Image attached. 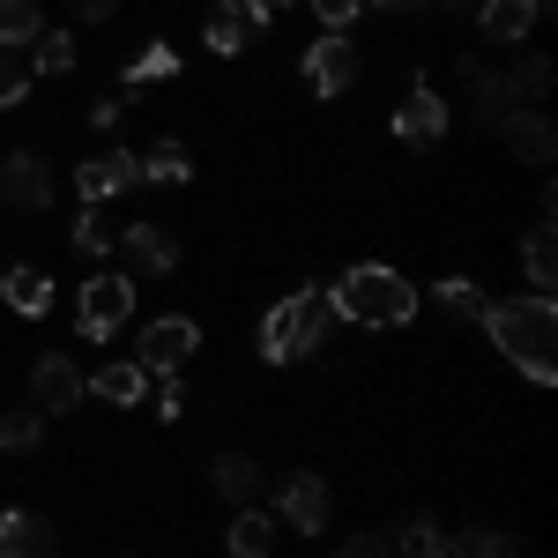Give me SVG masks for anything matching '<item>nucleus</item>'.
<instances>
[{
	"label": "nucleus",
	"mask_w": 558,
	"mask_h": 558,
	"mask_svg": "<svg viewBox=\"0 0 558 558\" xmlns=\"http://www.w3.org/2000/svg\"><path fill=\"white\" fill-rule=\"evenodd\" d=\"M476 320H484V336L499 343V357H507V365H521L536 387L558 380V357H551L558 313H551V299H499V305H484Z\"/></svg>",
	"instance_id": "nucleus-1"
},
{
	"label": "nucleus",
	"mask_w": 558,
	"mask_h": 558,
	"mask_svg": "<svg viewBox=\"0 0 558 558\" xmlns=\"http://www.w3.org/2000/svg\"><path fill=\"white\" fill-rule=\"evenodd\" d=\"M320 343H336V299H328V283H313V291L260 313V357L268 365H299Z\"/></svg>",
	"instance_id": "nucleus-2"
},
{
	"label": "nucleus",
	"mask_w": 558,
	"mask_h": 558,
	"mask_svg": "<svg viewBox=\"0 0 558 558\" xmlns=\"http://www.w3.org/2000/svg\"><path fill=\"white\" fill-rule=\"evenodd\" d=\"M328 299H336V320H357V328H402V320H417V283L380 268V260H365V268H350L343 283H328Z\"/></svg>",
	"instance_id": "nucleus-3"
},
{
	"label": "nucleus",
	"mask_w": 558,
	"mask_h": 558,
	"mask_svg": "<svg viewBox=\"0 0 558 558\" xmlns=\"http://www.w3.org/2000/svg\"><path fill=\"white\" fill-rule=\"evenodd\" d=\"M128 313H134V276H89L75 328H83V343H105L112 328H128Z\"/></svg>",
	"instance_id": "nucleus-4"
},
{
	"label": "nucleus",
	"mask_w": 558,
	"mask_h": 558,
	"mask_svg": "<svg viewBox=\"0 0 558 558\" xmlns=\"http://www.w3.org/2000/svg\"><path fill=\"white\" fill-rule=\"evenodd\" d=\"M447 120H454V105L432 89V75H417L410 97L395 105V120H387V128H395V142H410V149H432V142L447 134Z\"/></svg>",
	"instance_id": "nucleus-5"
},
{
	"label": "nucleus",
	"mask_w": 558,
	"mask_h": 558,
	"mask_svg": "<svg viewBox=\"0 0 558 558\" xmlns=\"http://www.w3.org/2000/svg\"><path fill=\"white\" fill-rule=\"evenodd\" d=\"M350 83H357V45H350L343 31H328L320 45H305V89H313V97L336 105Z\"/></svg>",
	"instance_id": "nucleus-6"
},
{
	"label": "nucleus",
	"mask_w": 558,
	"mask_h": 558,
	"mask_svg": "<svg viewBox=\"0 0 558 558\" xmlns=\"http://www.w3.org/2000/svg\"><path fill=\"white\" fill-rule=\"evenodd\" d=\"M31 395H38V417H68L75 402H89V380L68 350H52V357H38V373H31Z\"/></svg>",
	"instance_id": "nucleus-7"
},
{
	"label": "nucleus",
	"mask_w": 558,
	"mask_h": 558,
	"mask_svg": "<svg viewBox=\"0 0 558 558\" xmlns=\"http://www.w3.org/2000/svg\"><path fill=\"white\" fill-rule=\"evenodd\" d=\"M194 343H202V328H194L186 313H165V320L142 328V357H134V365H142V373H179V365L194 357Z\"/></svg>",
	"instance_id": "nucleus-8"
},
{
	"label": "nucleus",
	"mask_w": 558,
	"mask_h": 558,
	"mask_svg": "<svg viewBox=\"0 0 558 558\" xmlns=\"http://www.w3.org/2000/svg\"><path fill=\"white\" fill-rule=\"evenodd\" d=\"M499 134H507V149H514L521 165H551L558 157V128L544 105H514L507 120H499Z\"/></svg>",
	"instance_id": "nucleus-9"
},
{
	"label": "nucleus",
	"mask_w": 558,
	"mask_h": 558,
	"mask_svg": "<svg viewBox=\"0 0 558 558\" xmlns=\"http://www.w3.org/2000/svg\"><path fill=\"white\" fill-rule=\"evenodd\" d=\"M0 202H8V209H23V216L52 209V172H45L31 149H15V157L0 165Z\"/></svg>",
	"instance_id": "nucleus-10"
},
{
	"label": "nucleus",
	"mask_w": 558,
	"mask_h": 558,
	"mask_svg": "<svg viewBox=\"0 0 558 558\" xmlns=\"http://www.w3.org/2000/svg\"><path fill=\"white\" fill-rule=\"evenodd\" d=\"M134 179H142V157H134V149H97L83 172H75V186H83V202H89V209H97V202L128 194Z\"/></svg>",
	"instance_id": "nucleus-11"
},
{
	"label": "nucleus",
	"mask_w": 558,
	"mask_h": 558,
	"mask_svg": "<svg viewBox=\"0 0 558 558\" xmlns=\"http://www.w3.org/2000/svg\"><path fill=\"white\" fill-rule=\"evenodd\" d=\"M120 246H128L134 276H172V268H179V239L165 231V223H128V231H120Z\"/></svg>",
	"instance_id": "nucleus-12"
},
{
	"label": "nucleus",
	"mask_w": 558,
	"mask_h": 558,
	"mask_svg": "<svg viewBox=\"0 0 558 558\" xmlns=\"http://www.w3.org/2000/svg\"><path fill=\"white\" fill-rule=\"evenodd\" d=\"M276 499H283V521H291L299 536H320V529H328V484H320L313 470L283 476V492H276Z\"/></svg>",
	"instance_id": "nucleus-13"
},
{
	"label": "nucleus",
	"mask_w": 558,
	"mask_h": 558,
	"mask_svg": "<svg viewBox=\"0 0 558 558\" xmlns=\"http://www.w3.org/2000/svg\"><path fill=\"white\" fill-rule=\"evenodd\" d=\"M462 83H470V120L476 128H499L507 112H514V89L499 68H484V60H462Z\"/></svg>",
	"instance_id": "nucleus-14"
},
{
	"label": "nucleus",
	"mask_w": 558,
	"mask_h": 558,
	"mask_svg": "<svg viewBox=\"0 0 558 558\" xmlns=\"http://www.w3.org/2000/svg\"><path fill=\"white\" fill-rule=\"evenodd\" d=\"M476 31L492 45H521L536 31V0H476Z\"/></svg>",
	"instance_id": "nucleus-15"
},
{
	"label": "nucleus",
	"mask_w": 558,
	"mask_h": 558,
	"mask_svg": "<svg viewBox=\"0 0 558 558\" xmlns=\"http://www.w3.org/2000/svg\"><path fill=\"white\" fill-rule=\"evenodd\" d=\"M0 558H52V529L31 507H8L0 514Z\"/></svg>",
	"instance_id": "nucleus-16"
},
{
	"label": "nucleus",
	"mask_w": 558,
	"mask_h": 558,
	"mask_svg": "<svg viewBox=\"0 0 558 558\" xmlns=\"http://www.w3.org/2000/svg\"><path fill=\"white\" fill-rule=\"evenodd\" d=\"M209 484L231 499V507H254V492H260V462H246V454H216L209 462Z\"/></svg>",
	"instance_id": "nucleus-17"
},
{
	"label": "nucleus",
	"mask_w": 558,
	"mask_h": 558,
	"mask_svg": "<svg viewBox=\"0 0 558 558\" xmlns=\"http://www.w3.org/2000/svg\"><path fill=\"white\" fill-rule=\"evenodd\" d=\"M0 299L38 320L45 305H52V276H45V268H8V276H0Z\"/></svg>",
	"instance_id": "nucleus-18"
},
{
	"label": "nucleus",
	"mask_w": 558,
	"mask_h": 558,
	"mask_svg": "<svg viewBox=\"0 0 558 558\" xmlns=\"http://www.w3.org/2000/svg\"><path fill=\"white\" fill-rule=\"evenodd\" d=\"M268 551H276V514L239 507V521H231V558H268Z\"/></svg>",
	"instance_id": "nucleus-19"
},
{
	"label": "nucleus",
	"mask_w": 558,
	"mask_h": 558,
	"mask_svg": "<svg viewBox=\"0 0 558 558\" xmlns=\"http://www.w3.org/2000/svg\"><path fill=\"white\" fill-rule=\"evenodd\" d=\"M521 268H529L536 299H551V283H558V246H551V223H536V231H529V246H521Z\"/></svg>",
	"instance_id": "nucleus-20"
},
{
	"label": "nucleus",
	"mask_w": 558,
	"mask_h": 558,
	"mask_svg": "<svg viewBox=\"0 0 558 558\" xmlns=\"http://www.w3.org/2000/svg\"><path fill=\"white\" fill-rule=\"evenodd\" d=\"M246 38H254V31L239 23V8H231V0H223V8H216L209 23H202V45H209L216 60H231V52H246Z\"/></svg>",
	"instance_id": "nucleus-21"
},
{
	"label": "nucleus",
	"mask_w": 558,
	"mask_h": 558,
	"mask_svg": "<svg viewBox=\"0 0 558 558\" xmlns=\"http://www.w3.org/2000/svg\"><path fill=\"white\" fill-rule=\"evenodd\" d=\"M38 8L31 0H0V52H23V45H38Z\"/></svg>",
	"instance_id": "nucleus-22"
},
{
	"label": "nucleus",
	"mask_w": 558,
	"mask_h": 558,
	"mask_svg": "<svg viewBox=\"0 0 558 558\" xmlns=\"http://www.w3.org/2000/svg\"><path fill=\"white\" fill-rule=\"evenodd\" d=\"M447 558H521V544L499 529H462V536H447Z\"/></svg>",
	"instance_id": "nucleus-23"
},
{
	"label": "nucleus",
	"mask_w": 558,
	"mask_h": 558,
	"mask_svg": "<svg viewBox=\"0 0 558 558\" xmlns=\"http://www.w3.org/2000/svg\"><path fill=\"white\" fill-rule=\"evenodd\" d=\"M507 89H514V105H544V97H551V60L529 52L521 68H507Z\"/></svg>",
	"instance_id": "nucleus-24"
},
{
	"label": "nucleus",
	"mask_w": 558,
	"mask_h": 558,
	"mask_svg": "<svg viewBox=\"0 0 558 558\" xmlns=\"http://www.w3.org/2000/svg\"><path fill=\"white\" fill-rule=\"evenodd\" d=\"M142 179H157V186H186V179H194V165H186V149H179V142H149Z\"/></svg>",
	"instance_id": "nucleus-25"
},
{
	"label": "nucleus",
	"mask_w": 558,
	"mask_h": 558,
	"mask_svg": "<svg viewBox=\"0 0 558 558\" xmlns=\"http://www.w3.org/2000/svg\"><path fill=\"white\" fill-rule=\"evenodd\" d=\"M89 387H97V402H142L149 395V373L142 365H105Z\"/></svg>",
	"instance_id": "nucleus-26"
},
{
	"label": "nucleus",
	"mask_w": 558,
	"mask_h": 558,
	"mask_svg": "<svg viewBox=\"0 0 558 558\" xmlns=\"http://www.w3.org/2000/svg\"><path fill=\"white\" fill-rule=\"evenodd\" d=\"M165 75H179V52H172V45H142V52L128 60V89L165 83Z\"/></svg>",
	"instance_id": "nucleus-27"
},
{
	"label": "nucleus",
	"mask_w": 558,
	"mask_h": 558,
	"mask_svg": "<svg viewBox=\"0 0 558 558\" xmlns=\"http://www.w3.org/2000/svg\"><path fill=\"white\" fill-rule=\"evenodd\" d=\"M38 439H45L38 410H8V417H0V454H31Z\"/></svg>",
	"instance_id": "nucleus-28"
},
{
	"label": "nucleus",
	"mask_w": 558,
	"mask_h": 558,
	"mask_svg": "<svg viewBox=\"0 0 558 558\" xmlns=\"http://www.w3.org/2000/svg\"><path fill=\"white\" fill-rule=\"evenodd\" d=\"M432 299L447 305L454 320H476V313L492 305V299H484V291H476V283H470V276H447V283H432Z\"/></svg>",
	"instance_id": "nucleus-29"
},
{
	"label": "nucleus",
	"mask_w": 558,
	"mask_h": 558,
	"mask_svg": "<svg viewBox=\"0 0 558 558\" xmlns=\"http://www.w3.org/2000/svg\"><path fill=\"white\" fill-rule=\"evenodd\" d=\"M447 536H454V529H439V521H410V529H402V558H447Z\"/></svg>",
	"instance_id": "nucleus-30"
},
{
	"label": "nucleus",
	"mask_w": 558,
	"mask_h": 558,
	"mask_svg": "<svg viewBox=\"0 0 558 558\" xmlns=\"http://www.w3.org/2000/svg\"><path fill=\"white\" fill-rule=\"evenodd\" d=\"M75 68V38L68 31H38V75H68Z\"/></svg>",
	"instance_id": "nucleus-31"
},
{
	"label": "nucleus",
	"mask_w": 558,
	"mask_h": 558,
	"mask_svg": "<svg viewBox=\"0 0 558 558\" xmlns=\"http://www.w3.org/2000/svg\"><path fill=\"white\" fill-rule=\"evenodd\" d=\"M23 89H31V60L23 52H0V112L23 105Z\"/></svg>",
	"instance_id": "nucleus-32"
},
{
	"label": "nucleus",
	"mask_w": 558,
	"mask_h": 558,
	"mask_svg": "<svg viewBox=\"0 0 558 558\" xmlns=\"http://www.w3.org/2000/svg\"><path fill=\"white\" fill-rule=\"evenodd\" d=\"M105 246H112V231H105V223H97V209H89L83 223H75V254H89V260H105Z\"/></svg>",
	"instance_id": "nucleus-33"
},
{
	"label": "nucleus",
	"mask_w": 558,
	"mask_h": 558,
	"mask_svg": "<svg viewBox=\"0 0 558 558\" xmlns=\"http://www.w3.org/2000/svg\"><path fill=\"white\" fill-rule=\"evenodd\" d=\"M357 8H365V0H313L320 31H350V23H357Z\"/></svg>",
	"instance_id": "nucleus-34"
},
{
	"label": "nucleus",
	"mask_w": 558,
	"mask_h": 558,
	"mask_svg": "<svg viewBox=\"0 0 558 558\" xmlns=\"http://www.w3.org/2000/svg\"><path fill=\"white\" fill-rule=\"evenodd\" d=\"M157 417H186V387H179V373H157Z\"/></svg>",
	"instance_id": "nucleus-35"
},
{
	"label": "nucleus",
	"mask_w": 558,
	"mask_h": 558,
	"mask_svg": "<svg viewBox=\"0 0 558 558\" xmlns=\"http://www.w3.org/2000/svg\"><path fill=\"white\" fill-rule=\"evenodd\" d=\"M336 558H395V551H387V536H343Z\"/></svg>",
	"instance_id": "nucleus-36"
},
{
	"label": "nucleus",
	"mask_w": 558,
	"mask_h": 558,
	"mask_svg": "<svg viewBox=\"0 0 558 558\" xmlns=\"http://www.w3.org/2000/svg\"><path fill=\"white\" fill-rule=\"evenodd\" d=\"M128 112V97H89V128H112Z\"/></svg>",
	"instance_id": "nucleus-37"
},
{
	"label": "nucleus",
	"mask_w": 558,
	"mask_h": 558,
	"mask_svg": "<svg viewBox=\"0 0 558 558\" xmlns=\"http://www.w3.org/2000/svg\"><path fill=\"white\" fill-rule=\"evenodd\" d=\"M68 8H75V15H83V23H105V15H112V8H120V0H68Z\"/></svg>",
	"instance_id": "nucleus-38"
},
{
	"label": "nucleus",
	"mask_w": 558,
	"mask_h": 558,
	"mask_svg": "<svg viewBox=\"0 0 558 558\" xmlns=\"http://www.w3.org/2000/svg\"><path fill=\"white\" fill-rule=\"evenodd\" d=\"M373 8H402L410 15V8H439V0H373Z\"/></svg>",
	"instance_id": "nucleus-39"
},
{
	"label": "nucleus",
	"mask_w": 558,
	"mask_h": 558,
	"mask_svg": "<svg viewBox=\"0 0 558 558\" xmlns=\"http://www.w3.org/2000/svg\"><path fill=\"white\" fill-rule=\"evenodd\" d=\"M551 8H558V0H536V15H551Z\"/></svg>",
	"instance_id": "nucleus-40"
},
{
	"label": "nucleus",
	"mask_w": 558,
	"mask_h": 558,
	"mask_svg": "<svg viewBox=\"0 0 558 558\" xmlns=\"http://www.w3.org/2000/svg\"><path fill=\"white\" fill-rule=\"evenodd\" d=\"M268 8H291V0H268Z\"/></svg>",
	"instance_id": "nucleus-41"
}]
</instances>
